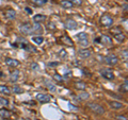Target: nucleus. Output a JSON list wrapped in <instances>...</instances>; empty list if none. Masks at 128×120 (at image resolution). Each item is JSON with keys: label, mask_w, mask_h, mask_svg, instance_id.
I'll return each instance as SVG.
<instances>
[{"label": "nucleus", "mask_w": 128, "mask_h": 120, "mask_svg": "<svg viewBox=\"0 0 128 120\" xmlns=\"http://www.w3.org/2000/svg\"><path fill=\"white\" fill-rule=\"evenodd\" d=\"M88 107L92 111L94 112L95 114H98V115H104L105 114V109L98 103H95V102H90L88 103Z\"/></svg>", "instance_id": "f257e3e1"}, {"label": "nucleus", "mask_w": 128, "mask_h": 120, "mask_svg": "<svg viewBox=\"0 0 128 120\" xmlns=\"http://www.w3.org/2000/svg\"><path fill=\"white\" fill-rule=\"evenodd\" d=\"M100 23L104 27L110 28L112 25H113V19H112V17H110L109 15H102V18H100Z\"/></svg>", "instance_id": "f03ea898"}, {"label": "nucleus", "mask_w": 128, "mask_h": 120, "mask_svg": "<svg viewBox=\"0 0 128 120\" xmlns=\"http://www.w3.org/2000/svg\"><path fill=\"white\" fill-rule=\"evenodd\" d=\"M19 30H20V32L22 34H32V25L30 22H25L22 23V25L20 26V28H19Z\"/></svg>", "instance_id": "7ed1b4c3"}, {"label": "nucleus", "mask_w": 128, "mask_h": 120, "mask_svg": "<svg viewBox=\"0 0 128 120\" xmlns=\"http://www.w3.org/2000/svg\"><path fill=\"white\" fill-rule=\"evenodd\" d=\"M100 74H102L105 79L109 80V81H112V80H114V78H115L113 71H112L111 69H108V68H106V69H102V70L100 71Z\"/></svg>", "instance_id": "20e7f679"}, {"label": "nucleus", "mask_w": 128, "mask_h": 120, "mask_svg": "<svg viewBox=\"0 0 128 120\" xmlns=\"http://www.w3.org/2000/svg\"><path fill=\"white\" fill-rule=\"evenodd\" d=\"M35 98H36V100L38 102L47 103V102H49L51 100V96L48 95V94H38L36 96H35Z\"/></svg>", "instance_id": "39448f33"}, {"label": "nucleus", "mask_w": 128, "mask_h": 120, "mask_svg": "<svg viewBox=\"0 0 128 120\" xmlns=\"http://www.w3.org/2000/svg\"><path fill=\"white\" fill-rule=\"evenodd\" d=\"M64 27L66 28L67 30H75V29H77V27H78V23L76 22L74 19H66L65 22H64Z\"/></svg>", "instance_id": "423d86ee"}, {"label": "nucleus", "mask_w": 128, "mask_h": 120, "mask_svg": "<svg viewBox=\"0 0 128 120\" xmlns=\"http://www.w3.org/2000/svg\"><path fill=\"white\" fill-rule=\"evenodd\" d=\"M106 63L108 64V65H110V66H114V65H116V64L118 63V59L116 55H114V54L107 55L106 57Z\"/></svg>", "instance_id": "0eeeda50"}, {"label": "nucleus", "mask_w": 128, "mask_h": 120, "mask_svg": "<svg viewBox=\"0 0 128 120\" xmlns=\"http://www.w3.org/2000/svg\"><path fill=\"white\" fill-rule=\"evenodd\" d=\"M6 64L9 67H12V68H15V67H17L19 66V61H17V60H15V59H11V58H6Z\"/></svg>", "instance_id": "6e6552de"}, {"label": "nucleus", "mask_w": 128, "mask_h": 120, "mask_svg": "<svg viewBox=\"0 0 128 120\" xmlns=\"http://www.w3.org/2000/svg\"><path fill=\"white\" fill-rule=\"evenodd\" d=\"M78 55L80 58H82V59H88V58H90L91 57V50L89 49H80L78 51Z\"/></svg>", "instance_id": "1a4fd4ad"}, {"label": "nucleus", "mask_w": 128, "mask_h": 120, "mask_svg": "<svg viewBox=\"0 0 128 120\" xmlns=\"http://www.w3.org/2000/svg\"><path fill=\"white\" fill-rule=\"evenodd\" d=\"M99 42H100L102 45H111L112 44V39H111V37L110 36H108V35H102L100 36V38L98 39Z\"/></svg>", "instance_id": "9d476101"}, {"label": "nucleus", "mask_w": 128, "mask_h": 120, "mask_svg": "<svg viewBox=\"0 0 128 120\" xmlns=\"http://www.w3.org/2000/svg\"><path fill=\"white\" fill-rule=\"evenodd\" d=\"M4 15L8 19H10V20H12V19H14L16 17V11L13 10V9H8L6 12H4Z\"/></svg>", "instance_id": "9b49d317"}, {"label": "nucleus", "mask_w": 128, "mask_h": 120, "mask_svg": "<svg viewBox=\"0 0 128 120\" xmlns=\"http://www.w3.org/2000/svg\"><path fill=\"white\" fill-rule=\"evenodd\" d=\"M45 20H46V16L43 15V14H36V15L33 16V21L35 23H41Z\"/></svg>", "instance_id": "f8f14e48"}, {"label": "nucleus", "mask_w": 128, "mask_h": 120, "mask_svg": "<svg viewBox=\"0 0 128 120\" xmlns=\"http://www.w3.org/2000/svg\"><path fill=\"white\" fill-rule=\"evenodd\" d=\"M19 75H20V72H19V70H14L13 72L11 73V75H10V81L13 82V83L17 82L18 79H19Z\"/></svg>", "instance_id": "ddd939ff"}, {"label": "nucleus", "mask_w": 128, "mask_h": 120, "mask_svg": "<svg viewBox=\"0 0 128 120\" xmlns=\"http://www.w3.org/2000/svg\"><path fill=\"white\" fill-rule=\"evenodd\" d=\"M109 104H110V106H111L113 110H120V109H123V107H124L123 103L118 102V101H110Z\"/></svg>", "instance_id": "4468645a"}, {"label": "nucleus", "mask_w": 128, "mask_h": 120, "mask_svg": "<svg viewBox=\"0 0 128 120\" xmlns=\"http://www.w3.org/2000/svg\"><path fill=\"white\" fill-rule=\"evenodd\" d=\"M0 117L3 119H9L11 117L10 111H8L6 109H0Z\"/></svg>", "instance_id": "2eb2a0df"}, {"label": "nucleus", "mask_w": 128, "mask_h": 120, "mask_svg": "<svg viewBox=\"0 0 128 120\" xmlns=\"http://www.w3.org/2000/svg\"><path fill=\"white\" fill-rule=\"evenodd\" d=\"M60 4H61L63 9H72V7H73V3L68 1V0H62V1L60 2Z\"/></svg>", "instance_id": "dca6fc26"}, {"label": "nucleus", "mask_w": 128, "mask_h": 120, "mask_svg": "<svg viewBox=\"0 0 128 120\" xmlns=\"http://www.w3.org/2000/svg\"><path fill=\"white\" fill-rule=\"evenodd\" d=\"M0 94L9 96V95H11V89L6 85H0Z\"/></svg>", "instance_id": "f3484780"}, {"label": "nucleus", "mask_w": 128, "mask_h": 120, "mask_svg": "<svg viewBox=\"0 0 128 120\" xmlns=\"http://www.w3.org/2000/svg\"><path fill=\"white\" fill-rule=\"evenodd\" d=\"M114 37H115V39H116L118 43H123L124 41H125V38H126L125 34L122 33V32H118V33L114 34Z\"/></svg>", "instance_id": "a211bd4d"}, {"label": "nucleus", "mask_w": 128, "mask_h": 120, "mask_svg": "<svg viewBox=\"0 0 128 120\" xmlns=\"http://www.w3.org/2000/svg\"><path fill=\"white\" fill-rule=\"evenodd\" d=\"M75 87L78 90H84L86 88V83H83L81 81H78V82L75 83Z\"/></svg>", "instance_id": "6ab92c4d"}, {"label": "nucleus", "mask_w": 128, "mask_h": 120, "mask_svg": "<svg viewBox=\"0 0 128 120\" xmlns=\"http://www.w3.org/2000/svg\"><path fill=\"white\" fill-rule=\"evenodd\" d=\"M32 42L36 45H42L44 43V37L43 36H33L32 37Z\"/></svg>", "instance_id": "aec40b11"}, {"label": "nucleus", "mask_w": 128, "mask_h": 120, "mask_svg": "<svg viewBox=\"0 0 128 120\" xmlns=\"http://www.w3.org/2000/svg\"><path fill=\"white\" fill-rule=\"evenodd\" d=\"M45 83H46V86L48 87V89H49L50 91H56V89H57V87H56V85L52 83V82H50V81H45Z\"/></svg>", "instance_id": "412c9836"}, {"label": "nucleus", "mask_w": 128, "mask_h": 120, "mask_svg": "<svg viewBox=\"0 0 128 120\" xmlns=\"http://www.w3.org/2000/svg\"><path fill=\"white\" fill-rule=\"evenodd\" d=\"M38 32H42V27L40 23H35L33 26L32 25V34L33 33H38Z\"/></svg>", "instance_id": "4be33fe9"}, {"label": "nucleus", "mask_w": 128, "mask_h": 120, "mask_svg": "<svg viewBox=\"0 0 128 120\" xmlns=\"http://www.w3.org/2000/svg\"><path fill=\"white\" fill-rule=\"evenodd\" d=\"M17 42L20 44V47H22V48H25V47L28 45V44H29V42H28L27 39H25L24 37H18V38H17Z\"/></svg>", "instance_id": "5701e85b"}, {"label": "nucleus", "mask_w": 128, "mask_h": 120, "mask_svg": "<svg viewBox=\"0 0 128 120\" xmlns=\"http://www.w3.org/2000/svg\"><path fill=\"white\" fill-rule=\"evenodd\" d=\"M89 97H90V94L86 93V91H82V93H80L78 95V98L81 100H86V99H89Z\"/></svg>", "instance_id": "b1692460"}, {"label": "nucleus", "mask_w": 128, "mask_h": 120, "mask_svg": "<svg viewBox=\"0 0 128 120\" xmlns=\"http://www.w3.org/2000/svg\"><path fill=\"white\" fill-rule=\"evenodd\" d=\"M47 1H48V0H32V2H33L35 5H38V6L46 4Z\"/></svg>", "instance_id": "393cba45"}, {"label": "nucleus", "mask_w": 128, "mask_h": 120, "mask_svg": "<svg viewBox=\"0 0 128 120\" xmlns=\"http://www.w3.org/2000/svg\"><path fill=\"white\" fill-rule=\"evenodd\" d=\"M77 38H78V41H80V39H86V38H88V34L84 33V32H80V33L77 34Z\"/></svg>", "instance_id": "a878e982"}, {"label": "nucleus", "mask_w": 128, "mask_h": 120, "mask_svg": "<svg viewBox=\"0 0 128 120\" xmlns=\"http://www.w3.org/2000/svg\"><path fill=\"white\" fill-rule=\"evenodd\" d=\"M127 85H128V79L126 78V79H125V81H124V83H123L122 87H121V89L124 91V93H127V90H128V88H127Z\"/></svg>", "instance_id": "bb28decb"}, {"label": "nucleus", "mask_w": 128, "mask_h": 120, "mask_svg": "<svg viewBox=\"0 0 128 120\" xmlns=\"http://www.w3.org/2000/svg\"><path fill=\"white\" fill-rule=\"evenodd\" d=\"M79 44H80V45H81L82 47H88L90 43H89V39L86 38V39H80V41H79Z\"/></svg>", "instance_id": "cd10ccee"}, {"label": "nucleus", "mask_w": 128, "mask_h": 120, "mask_svg": "<svg viewBox=\"0 0 128 120\" xmlns=\"http://www.w3.org/2000/svg\"><path fill=\"white\" fill-rule=\"evenodd\" d=\"M13 93L14 94H22V89L19 86L15 85V86H13Z\"/></svg>", "instance_id": "c85d7f7f"}, {"label": "nucleus", "mask_w": 128, "mask_h": 120, "mask_svg": "<svg viewBox=\"0 0 128 120\" xmlns=\"http://www.w3.org/2000/svg\"><path fill=\"white\" fill-rule=\"evenodd\" d=\"M0 104L3 106H8L9 105V100H6L4 98H0Z\"/></svg>", "instance_id": "c756f323"}, {"label": "nucleus", "mask_w": 128, "mask_h": 120, "mask_svg": "<svg viewBox=\"0 0 128 120\" xmlns=\"http://www.w3.org/2000/svg\"><path fill=\"white\" fill-rule=\"evenodd\" d=\"M68 1H70L72 3H73V5H81L82 4V0H68Z\"/></svg>", "instance_id": "7c9ffc66"}, {"label": "nucleus", "mask_w": 128, "mask_h": 120, "mask_svg": "<svg viewBox=\"0 0 128 120\" xmlns=\"http://www.w3.org/2000/svg\"><path fill=\"white\" fill-rule=\"evenodd\" d=\"M62 39H63V42L65 43L66 45H68V46H73V43H72V41H70V39L68 37H67V36H64Z\"/></svg>", "instance_id": "2f4dec72"}, {"label": "nucleus", "mask_w": 128, "mask_h": 120, "mask_svg": "<svg viewBox=\"0 0 128 120\" xmlns=\"http://www.w3.org/2000/svg\"><path fill=\"white\" fill-rule=\"evenodd\" d=\"M54 78V80H57L58 82H62V81H63V78H62L60 74H58V73H56Z\"/></svg>", "instance_id": "473e14b6"}, {"label": "nucleus", "mask_w": 128, "mask_h": 120, "mask_svg": "<svg viewBox=\"0 0 128 120\" xmlns=\"http://www.w3.org/2000/svg\"><path fill=\"white\" fill-rule=\"evenodd\" d=\"M115 119L116 120H127V117L126 116H123V115H118L115 117Z\"/></svg>", "instance_id": "72a5a7b5"}, {"label": "nucleus", "mask_w": 128, "mask_h": 120, "mask_svg": "<svg viewBox=\"0 0 128 120\" xmlns=\"http://www.w3.org/2000/svg\"><path fill=\"white\" fill-rule=\"evenodd\" d=\"M30 68H32L33 70H36L38 68V64H36V63H32L31 65H30Z\"/></svg>", "instance_id": "f704fd0d"}, {"label": "nucleus", "mask_w": 128, "mask_h": 120, "mask_svg": "<svg viewBox=\"0 0 128 120\" xmlns=\"http://www.w3.org/2000/svg\"><path fill=\"white\" fill-rule=\"evenodd\" d=\"M122 58L125 60V61H127V50H124L122 52Z\"/></svg>", "instance_id": "c9c22d12"}, {"label": "nucleus", "mask_w": 128, "mask_h": 120, "mask_svg": "<svg viewBox=\"0 0 128 120\" xmlns=\"http://www.w3.org/2000/svg\"><path fill=\"white\" fill-rule=\"evenodd\" d=\"M25 10H26V12H27V13H28V14H32V10H30V9H29V7H26V9H25Z\"/></svg>", "instance_id": "e433bc0d"}, {"label": "nucleus", "mask_w": 128, "mask_h": 120, "mask_svg": "<svg viewBox=\"0 0 128 120\" xmlns=\"http://www.w3.org/2000/svg\"><path fill=\"white\" fill-rule=\"evenodd\" d=\"M61 51H62V52H60V55H61V57H65V55H66V52H65L64 50H61Z\"/></svg>", "instance_id": "4c0bfd02"}, {"label": "nucleus", "mask_w": 128, "mask_h": 120, "mask_svg": "<svg viewBox=\"0 0 128 120\" xmlns=\"http://www.w3.org/2000/svg\"><path fill=\"white\" fill-rule=\"evenodd\" d=\"M68 106L70 107V109H73V110H75V111H77V110H78V109H77V107H75L74 105H72V104H70H70H68Z\"/></svg>", "instance_id": "58836bf2"}, {"label": "nucleus", "mask_w": 128, "mask_h": 120, "mask_svg": "<svg viewBox=\"0 0 128 120\" xmlns=\"http://www.w3.org/2000/svg\"><path fill=\"white\" fill-rule=\"evenodd\" d=\"M123 10L125 11V12H127V3H125V4L123 5Z\"/></svg>", "instance_id": "ea45409f"}, {"label": "nucleus", "mask_w": 128, "mask_h": 120, "mask_svg": "<svg viewBox=\"0 0 128 120\" xmlns=\"http://www.w3.org/2000/svg\"><path fill=\"white\" fill-rule=\"evenodd\" d=\"M58 64H59V63H50L49 65H58Z\"/></svg>", "instance_id": "a19ab883"}, {"label": "nucleus", "mask_w": 128, "mask_h": 120, "mask_svg": "<svg viewBox=\"0 0 128 120\" xmlns=\"http://www.w3.org/2000/svg\"><path fill=\"white\" fill-rule=\"evenodd\" d=\"M35 120H38V119H35Z\"/></svg>", "instance_id": "79ce46f5"}]
</instances>
